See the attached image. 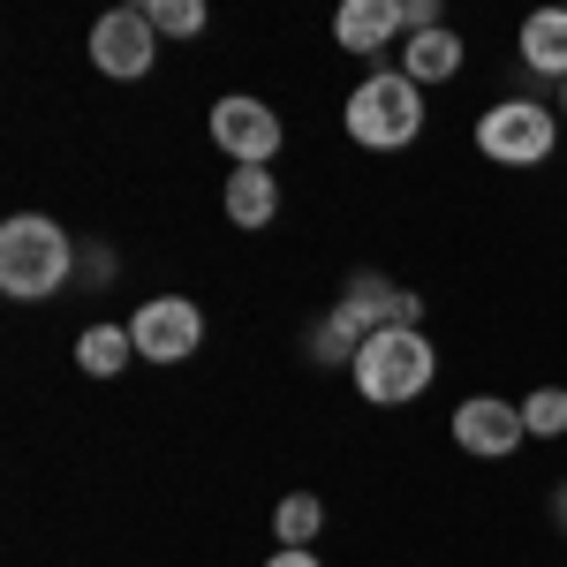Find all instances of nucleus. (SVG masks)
<instances>
[{
	"label": "nucleus",
	"mask_w": 567,
	"mask_h": 567,
	"mask_svg": "<svg viewBox=\"0 0 567 567\" xmlns=\"http://www.w3.org/2000/svg\"><path fill=\"white\" fill-rule=\"evenodd\" d=\"M76 243H69V227L45 213H16L0 219V296L8 303H53L69 280H76Z\"/></svg>",
	"instance_id": "nucleus-1"
},
{
	"label": "nucleus",
	"mask_w": 567,
	"mask_h": 567,
	"mask_svg": "<svg viewBox=\"0 0 567 567\" xmlns=\"http://www.w3.org/2000/svg\"><path fill=\"white\" fill-rule=\"evenodd\" d=\"M355 393L371 401V409H401V401H416V393H432L439 379V349L424 341V326H386V333H371L349 363Z\"/></svg>",
	"instance_id": "nucleus-2"
},
{
	"label": "nucleus",
	"mask_w": 567,
	"mask_h": 567,
	"mask_svg": "<svg viewBox=\"0 0 567 567\" xmlns=\"http://www.w3.org/2000/svg\"><path fill=\"white\" fill-rule=\"evenodd\" d=\"M341 122H349V136L363 152H401V144L424 136V84H409L401 69H371V76L349 91Z\"/></svg>",
	"instance_id": "nucleus-3"
},
{
	"label": "nucleus",
	"mask_w": 567,
	"mask_h": 567,
	"mask_svg": "<svg viewBox=\"0 0 567 567\" xmlns=\"http://www.w3.org/2000/svg\"><path fill=\"white\" fill-rule=\"evenodd\" d=\"M560 114L545 99H492L477 114V152L492 167H545L553 144H560Z\"/></svg>",
	"instance_id": "nucleus-4"
},
{
	"label": "nucleus",
	"mask_w": 567,
	"mask_h": 567,
	"mask_svg": "<svg viewBox=\"0 0 567 567\" xmlns=\"http://www.w3.org/2000/svg\"><path fill=\"white\" fill-rule=\"evenodd\" d=\"M333 326L363 349V341L386 333V326H424V296L401 288V280H386V272H349V288H341V303H333Z\"/></svg>",
	"instance_id": "nucleus-5"
},
{
	"label": "nucleus",
	"mask_w": 567,
	"mask_h": 567,
	"mask_svg": "<svg viewBox=\"0 0 567 567\" xmlns=\"http://www.w3.org/2000/svg\"><path fill=\"white\" fill-rule=\"evenodd\" d=\"M213 144L235 159V167H272L280 144H288V122H280L265 99H250V91H227V99L213 106Z\"/></svg>",
	"instance_id": "nucleus-6"
},
{
	"label": "nucleus",
	"mask_w": 567,
	"mask_h": 567,
	"mask_svg": "<svg viewBox=\"0 0 567 567\" xmlns=\"http://www.w3.org/2000/svg\"><path fill=\"white\" fill-rule=\"evenodd\" d=\"M152 61H159V31H152L144 8H106V16L91 23V69H99V76L136 84V76H152Z\"/></svg>",
	"instance_id": "nucleus-7"
},
{
	"label": "nucleus",
	"mask_w": 567,
	"mask_h": 567,
	"mask_svg": "<svg viewBox=\"0 0 567 567\" xmlns=\"http://www.w3.org/2000/svg\"><path fill=\"white\" fill-rule=\"evenodd\" d=\"M130 333H136V363H189L205 349V310L189 296H152V303H136Z\"/></svg>",
	"instance_id": "nucleus-8"
},
{
	"label": "nucleus",
	"mask_w": 567,
	"mask_h": 567,
	"mask_svg": "<svg viewBox=\"0 0 567 567\" xmlns=\"http://www.w3.org/2000/svg\"><path fill=\"white\" fill-rule=\"evenodd\" d=\"M446 424H454V446H462V454H477V462H507V454L529 439L523 401H507V393H470Z\"/></svg>",
	"instance_id": "nucleus-9"
},
{
	"label": "nucleus",
	"mask_w": 567,
	"mask_h": 567,
	"mask_svg": "<svg viewBox=\"0 0 567 567\" xmlns=\"http://www.w3.org/2000/svg\"><path fill=\"white\" fill-rule=\"evenodd\" d=\"M401 31H409V8H401V0H349V8L333 16V39L349 45V53H363V61L386 53Z\"/></svg>",
	"instance_id": "nucleus-10"
},
{
	"label": "nucleus",
	"mask_w": 567,
	"mask_h": 567,
	"mask_svg": "<svg viewBox=\"0 0 567 567\" xmlns=\"http://www.w3.org/2000/svg\"><path fill=\"white\" fill-rule=\"evenodd\" d=\"M219 205H227V227H272V213H280V182H272V167H235L227 175V189H219Z\"/></svg>",
	"instance_id": "nucleus-11"
},
{
	"label": "nucleus",
	"mask_w": 567,
	"mask_h": 567,
	"mask_svg": "<svg viewBox=\"0 0 567 567\" xmlns=\"http://www.w3.org/2000/svg\"><path fill=\"white\" fill-rule=\"evenodd\" d=\"M515 53H523L529 76L567 84V8H537V16L523 23V39H515Z\"/></svg>",
	"instance_id": "nucleus-12"
},
{
	"label": "nucleus",
	"mask_w": 567,
	"mask_h": 567,
	"mask_svg": "<svg viewBox=\"0 0 567 567\" xmlns=\"http://www.w3.org/2000/svg\"><path fill=\"white\" fill-rule=\"evenodd\" d=\"M401 76H409V84H454V76H462V39H454V31H446V23H439V31H416V39H409V53H401Z\"/></svg>",
	"instance_id": "nucleus-13"
},
{
	"label": "nucleus",
	"mask_w": 567,
	"mask_h": 567,
	"mask_svg": "<svg viewBox=\"0 0 567 567\" xmlns=\"http://www.w3.org/2000/svg\"><path fill=\"white\" fill-rule=\"evenodd\" d=\"M130 363H136V333L130 326L106 318V326H84V333H76V371H84V379H122Z\"/></svg>",
	"instance_id": "nucleus-14"
},
{
	"label": "nucleus",
	"mask_w": 567,
	"mask_h": 567,
	"mask_svg": "<svg viewBox=\"0 0 567 567\" xmlns=\"http://www.w3.org/2000/svg\"><path fill=\"white\" fill-rule=\"evenodd\" d=\"M318 529H326V499H318V492H288V499L272 507V537H280V545H310Z\"/></svg>",
	"instance_id": "nucleus-15"
},
{
	"label": "nucleus",
	"mask_w": 567,
	"mask_h": 567,
	"mask_svg": "<svg viewBox=\"0 0 567 567\" xmlns=\"http://www.w3.org/2000/svg\"><path fill=\"white\" fill-rule=\"evenodd\" d=\"M523 424H529V439H567V386H529Z\"/></svg>",
	"instance_id": "nucleus-16"
},
{
	"label": "nucleus",
	"mask_w": 567,
	"mask_h": 567,
	"mask_svg": "<svg viewBox=\"0 0 567 567\" xmlns=\"http://www.w3.org/2000/svg\"><path fill=\"white\" fill-rule=\"evenodd\" d=\"M144 16H152V31L159 39H197L213 16H205V0H144Z\"/></svg>",
	"instance_id": "nucleus-17"
},
{
	"label": "nucleus",
	"mask_w": 567,
	"mask_h": 567,
	"mask_svg": "<svg viewBox=\"0 0 567 567\" xmlns=\"http://www.w3.org/2000/svg\"><path fill=\"white\" fill-rule=\"evenodd\" d=\"M310 363H326V371H333V363H355V341L333 326V318H326V326H310Z\"/></svg>",
	"instance_id": "nucleus-18"
},
{
	"label": "nucleus",
	"mask_w": 567,
	"mask_h": 567,
	"mask_svg": "<svg viewBox=\"0 0 567 567\" xmlns=\"http://www.w3.org/2000/svg\"><path fill=\"white\" fill-rule=\"evenodd\" d=\"M76 272H84V280H99V288H106V280H114V272H122V258H114V250H84V258H76Z\"/></svg>",
	"instance_id": "nucleus-19"
},
{
	"label": "nucleus",
	"mask_w": 567,
	"mask_h": 567,
	"mask_svg": "<svg viewBox=\"0 0 567 567\" xmlns=\"http://www.w3.org/2000/svg\"><path fill=\"white\" fill-rule=\"evenodd\" d=\"M265 567H326V560H318L310 545H280V553H272V560H265Z\"/></svg>",
	"instance_id": "nucleus-20"
},
{
	"label": "nucleus",
	"mask_w": 567,
	"mask_h": 567,
	"mask_svg": "<svg viewBox=\"0 0 567 567\" xmlns=\"http://www.w3.org/2000/svg\"><path fill=\"white\" fill-rule=\"evenodd\" d=\"M553 529H560V537H567V477L553 484Z\"/></svg>",
	"instance_id": "nucleus-21"
},
{
	"label": "nucleus",
	"mask_w": 567,
	"mask_h": 567,
	"mask_svg": "<svg viewBox=\"0 0 567 567\" xmlns=\"http://www.w3.org/2000/svg\"><path fill=\"white\" fill-rule=\"evenodd\" d=\"M560 122H567V84H560Z\"/></svg>",
	"instance_id": "nucleus-22"
}]
</instances>
